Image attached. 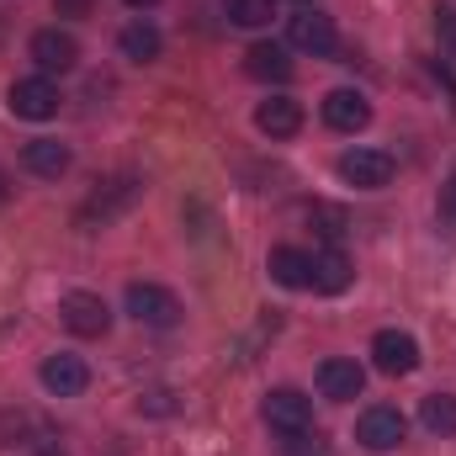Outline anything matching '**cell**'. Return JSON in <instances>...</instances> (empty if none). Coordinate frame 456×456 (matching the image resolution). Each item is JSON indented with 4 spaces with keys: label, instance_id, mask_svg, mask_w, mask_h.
<instances>
[{
    "label": "cell",
    "instance_id": "1",
    "mask_svg": "<svg viewBox=\"0 0 456 456\" xmlns=\"http://www.w3.org/2000/svg\"><path fill=\"white\" fill-rule=\"evenodd\" d=\"M127 314L138 324H149V330H175L181 324V297L154 287V281H133L127 287Z\"/></svg>",
    "mask_w": 456,
    "mask_h": 456
},
{
    "label": "cell",
    "instance_id": "2",
    "mask_svg": "<svg viewBox=\"0 0 456 456\" xmlns=\"http://www.w3.org/2000/svg\"><path fill=\"white\" fill-rule=\"evenodd\" d=\"M59 319H64V330L80 335V340H102V335L112 330V308H107L96 292H69V297L59 303Z\"/></svg>",
    "mask_w": 456,
    "mask_h": 456
},
{
    "label": "cell",
    "instance_id": "3",
    "mask_svg": "<svg viewBox=\"0 0 456 456\" xmlns=\"http://www.w3.org/2000/svg\"><path fill=\"white\" fill-rule=\"evenodd\" d=\"M260 414H265V425L281 430V436H303V430H314V398H303L297 387H276V393H265Z\"/></svg>",
    "mask_w": 456,
    "mask_h": 456
},
{
    "label": "cell",
    "instance_id": "4",
    "mask_svg": "<svg viewBox=\"0 0 456 456\" xmlns=\"http://www.w3.org/2000/svg\"><path fill=\"white\" fill-rule=\"evenodd\" d=\"M403 414L393 409V403H371L366 414H361V425H355V441L366 446V452H398L403 446Z\"/></svg>",
    "mask_w": 456,
    "mask_h": 456
},
{
    "label": "cell",
    "instance_id": "5",
    "mask_svg": "<svg viewBox=\"0 0 456 456\" xmlns=\"http://www.w3.org/2000/svg\"><path fill=\"white\" fill-rule=\"evenodd\" d=\"M5 107L16 117H27V122H43V117L59 112V86L48 80V75H32V80H16L11 91H5Z\"/></svg>",
    "mask_w": 456,
    "mask_h": 456
},
{
    "label": "cell",
    "instance_id": "6",
    "mask_svg": "<svg viewBox=\"0 0 456 456\" xmlns=\"http://www.w3.org/2000/svg\"><path fill=\"white\" fill-rule=\"evenodd\" d=\"M393 154L387 149H350V154H340V175L350 181V186H361V191H377V186H387L393 181Z\"/></svg>",
    "mask_w": 456,
    "mask_h": 456
},
{
    "label": "cell",
    "instance_id": "7",
    "mask_svg": "<svg viewBox=\"0 0 456 456\" xmlns=\"http://www.w3.org/2000/svg\"><path fill=\"white\" fill-rule=\"evenodd\" d=\"M287 43H292V48H303V53H314V59H330V53L340 48L335 21H330V16H319V11H297V16L287 21Z\"/></svg>",
    "mask_w": 456,
    "mask_h": 456
},
{
    "label": "cell",
    "instance_id": "8",
    "mask_svg": "<svg viewBox=\"0 0 456 456\" xmlns=\"http://www.w3.org/2000/svg\"><path fill=\"white\" fill-rule=\"evenodd\" d=\"M27 53L37 59V69H43V75H69V69L80 64V43H75L69 32H59V27L32 32V48H27Z\"/></svg>",
    "mask_w": 456,
    "mask_h": 456
},
{
    "label": "cell",
    "instance_id": "9",
    "mask_svg": "<svg viewBox=\"0 0 456 456\" xmlns=\"http://www.w3.org/2000/svg\"><path fill=\"white\" fill-rule=\"evenodd\" d=\"M371 361H377V371H387V377H409V371L419 366V340L403 335V330H382V335L371 340Z\"/></svg>",
    "mask_w": 456,
    "mask_h": 456
},
{
    "label": "cell",
    "instance_id": "10",
    "mask_svg": "<svg viewBox=\"0 0 456 456\" xmlns=\"http://www.w3.org/2000/svg\"><path fill=\"white\" fill-rule=\"evenodd\" d=\"M43 387H48L53 398H80V393L91 387V366H86L80 355H48V361H43Z\"/></svg>",
    "mask_w": 456,
    "mask_h": 456
},
{
    "label": "cell",
    "instance_id": "11",
    "mask_svg": "<svg viewBox=\"0 0 456 456\" xmlns=\"http://www.w3.org/2000/svg\"><path fill=\"white\" fill-rule=\"evenodd\" d=\"M361 387H366V371H361L355 361H345V355H330V361L319 366V393H324V398H335V403H350V398H361Z\"/></svg>",
    "mask_w": 456,
    "mask_h": 456
},
{
    "label": "cell",
    "instance_id": "12",
    "mask_svg": "<svg viewBox=\"0 0 456 456\" xmlns=\"http://www.w3.org/2000/svg\"><path fill=\"white\" fill-rule=\"evenodd\" d=\"M324 122H330L335 133H361V127L371 122V102H366L361 91H330V96H324Z\"/></svg>",
    "mask_w": 456,
    "mask_h": 456
},
{
    "label": "cell",
    "instance_id": "13",
    "mask_svg": "<svg viewBox=\"0 0 456 456\" xmlns=\"http://www.w3.org/2000/svg\"><path fill=\"white\" fill-rule=\"evenodd\" d=\"M265 265H271V276H276L281 287H292V292L314 287V255H303V249H292V244H276Z\"/></svg>",
    "mask_w": 456,
    "mask_h": 456
},
{
    "label": "cell",
    "instance_id": "14",
    "mask_svg": "<svg viewBox=\"0 0 456 456\" xmlns=\"http://www.w3.org/2000/svg\"><path fill=\"white\" fill-rule=\"evenodd\" d=\"M255 127L271 133V138H292V133L303 127V107H297L292 96H271V102L255 107Z\"/></svg>",
    "mask_w": 456,
    "mask_h": 456
},
{
    "label": "cell",
    "instance_id": "15",
    "mask_svg": "<svg viewBox=\"0 0 456 456\" xmlns=\"http://www.w3.org/2000/svg\"><path fill=\"white\" fill-rule=\"evenodd\" d=\"M244 69H249V80H271V86L292 80V59H287L281 43H255V48L244 53Z\"/></svg>",
    "mask_w": 456,
    "mask_h": 456
},
{
    "label": "cell",
    "instance_id": "16",
    "mask_svg": "<svg viewBox=\"0 0 456 456\" xmlns=\"http://www.w3.org/2000/svg\"><path fill=\"white\" fill-rule=\"evenodd\" d=\"M21 165H27L32 175H43V181H59V175L69 170V149H64L59 138H32V143L21 149Z\"/></svg>",
    "mask_w": 456,
    "mask_h": 456
},
{
    "label": "cell",
    "instance_id": "17",
    "mask_svg": "<svg viewBox=\"0 0 456 456\" xmlns=\"http://www.w3.org/2000/svg\"><path fill=\"white\" fill-rule=\"evenodd\" d=\"M355 281V271H350V260H345V249H324V255H314V292H345Z\"/></svg>",
    "mask_w": 456,
    "mask_h": 456
},
{
    "label": "cell",
    "instance_id": "18",
    "mask_svg": "<svg viewBox=\"0 0 456 456\" xmlns=\"http://www.w3.org/2000/svg\"><path fill=\"white\" fill-rule=\"evenodd\" d=\"M117 43H122V59H133V64H149V59H159V48H165V43H159V27H149V21H127Z\"/></svg>",
    "mask_w": 456,
    "mask_h": 456
},
{
    "label": "cell",
    "instance_id": "19",
    "mask_svg": "<svg viewBox=\"0 0 456 456\" xmlns=\"http://www.w3.org/2000/svg\"><path fill=\"white\" fill-rule=\"evenodd\" d=\"M419 419H425V430H436V436H456V398L452 393H430V398L419 403Z\"/></svg>",
    "mask_w": 456,
    "mask_h": 456
},
{
    "label": "cell",
    "instance_id": "20",
    "mask_svg": "<svg viewBox=\"0 0 456 456\" xmlns=\"http://www.w3.org/2000/svg\"><path fill=\"white\" fill-rule=\"evenodd\" d=\"M224 11L233 27H265L276 16V0H224Z\"/></svg>",
    "mask_w": 456,
    "mask_h": 456
},
{
    "label": "cell",
    "instance_id": "21",
    "mask_svg": "<svg viewBox=\"0 0 456 456\" xmlns=\"http://www.w3.org/2000/svg\"><path fill=\"white\" fill-rule=\"evenodd\" d=\"M308 218L319 224L324 239H340V233H345V213H340V208H324V202H319V208H308Z\"/></svg>",
    "mask_w": 456,
    "mask_h": 456
},
{
    "label": "cell",
    "instance_id": "22",
    "mask_svg": "<svg viewBox=\"0 0 456 456\" xmlns=\"http://www.w3.org/2000/svg\"><path fill=\"white\" fill-rule=\"evenodd\" d=\"M436 27H441L446 48L456 53V5H452V0H436Z\"/></svg>",
    "mask_w": 456,
    "mask_h": 456
},
{
    "label": "cell",
    "instance_id": "23",
    "mask_svg": "<svg viewBox=\"0 0 456 456\" xmlns=\"http://www.w3.org/2000/svg\"><path fill=\"white\" fill-rule=\"evenodd\" d=\"M287 441H292L287 456H330L324 446H319V436H308V430H303V436H287Z\"/></svg>",
    "mask_w": 456,
    "mask_h": 456
},
{
    "label": "cell",
    "instance_id": "24",
    "mask_svg": "<svg viewBox=\"0 0 456 456\" xmlns=\"http://www.w3.org/2000/svg\"><path fill=\"white\" fill-rule=\"evenodd\" d=\"M91 5H96V0H53L59 16H91Z\"/></svg>",
    "mask_w": 456,
    "mask_h": 456
},
{
    "label": "cell",
    "instance_id": "25",
    "mask_svg": "<svg viewBox=\"0 0 456 456\" xmlns=\"http://www.w3.org/2000/svg\"><path fill=\"white\" fill-rule=\"evenodd\" d=\"M138 409H149V414H170V393H149V403L138 398Z\"/></svg>",
    "mask_w": 456,
    "mask_h": 456
},
{
    "label": "cell",
    "instance_id": "26",
    "mask_svg": "<svg viewBox=\"0 0 456 456\" xmlns=\"http://www.w3.org/2000/svg\"><path fill=\"white\" fill-rule=\"evenodd\" d=\"M441 213H446V218L456 224V175L446 181V191H441Z\"/></svg>",
    "mask_w": 456,
    "mask_h": 456
},
{
    "label": "cell",
    "instance_id": "27",
    "mask_svg": "<svg viewBox=\"0 0 456 456\" xmlns=\"http://www.w3.org/2000/svg\"><path fill=\"white\" fill-rule=\"evenodd\" d=\"M127 5H154V0H127Z\"/></svg>",
    "mask_w": 456,
    "mask_h": 456
},
{
    "label": "cell",
    "instance_id": "28",
    "mask_svg": "<svg viewBox=\"0 0 456 456\" xmlns=\"http://www.w3.org/2000/svg\"><path fill=\"white\" fill-rule=\"evenodd\" d=\"M37 456H64V452H37Z\"/></svg>",
    "mask_w": 456,
    "mask_h": 456
}]
</instances>
